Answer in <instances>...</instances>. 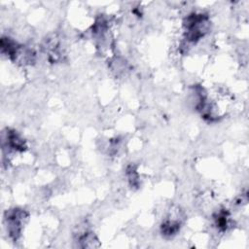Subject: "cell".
<instances>
[{
  "label": "cell",
  "instance_id": "6da1fadb",
  "mask_svg": "<svg viewBox=\"0 0 249 249\" xmlns=\"http://www.w3.org/2000/svg\"><path fill=\"white\" fill-rule=\"evenodd\" d=\"M185 25L187 39L191 42H196L206 33L208 28V18L202 14H193L187 18Z\"/></svg>",
  "mask_w": 249,
  "mask_h": 249
},
{
  "label": "cell",
  "instance_id": "7a4b0ae2",
  "mask_svg": "<svg viewBox=\"0 0 249 249\" xmlns=\"http://www.w3.org/2000/svg\"><path fill=\"white\" fill-rule=\"evenodd\" d=\"M27 218V214L25 211L20 209H14L9 212V215L7 216V225L9 228L10 235L17 239L21 231V226L23 224V221Z\"/></svg>",
  "mask_w": 249,
  "mask_h": 249
}]
</instances>
